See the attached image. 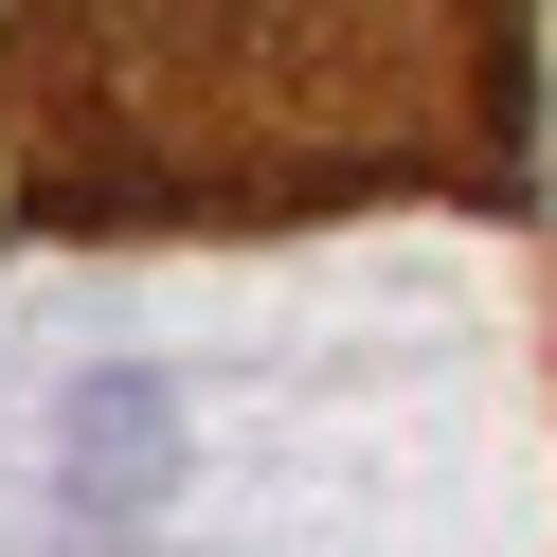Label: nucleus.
I'll list each match as a JSON object with an SVG mask.
<instances>
[{
    "mask_svg": "<svg viewBox=\"0 0 557 557\" xmlns=\"http://www.w3.org/2000/svg\"><path fill=\"white\" fill-rule=\"evenodd\" d=\"M0 181L37 234L521 181V0H18Z\"/></svg>",
    "mask_w": 557,
    "mask_h": 557,
    "instance_id": "1",
    "label": "nucleus"
},
{
    "mask_svg": "<svg viewBox=\"0 0 557 557\" xmlns=\"http://www.w3.org/2000/svg\"><path fill=\"white\" fill-rule=\"evenodd\" d=\"M162 485H181V396H162L145 360L73 377V413H54V504L73 521H162Z\"/></svg>",
    "mask_w": 557,
    "mask_h": 557,
    "instance_id": "2",
    "label": "nucleus"
}]
</instances>
